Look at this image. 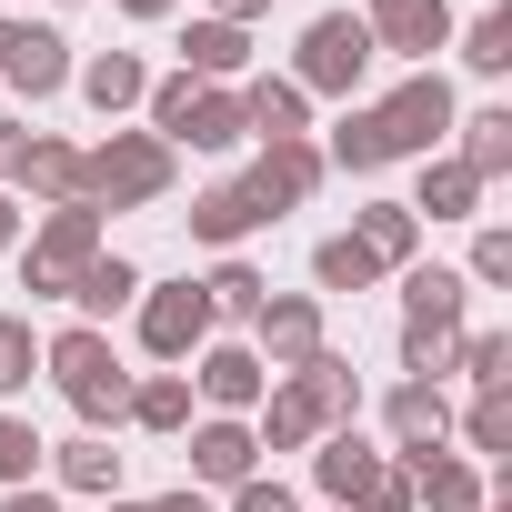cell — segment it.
Listing matches in <instances>:
<instances>
[{"label":"cell","mask_w":512,"mask_h":512,"mask_svg":"<svg viewBox=\"0 0 512 512\" xmlns=\"http://www.w3.org/2000/svg\"><path fill=\"white\" fill-rule=\"evenodd\" d=\"M462 302H472V282L452 262H402V382H442L452 372Z\"/></svg>","instance_id":"6da1fadb"},{"label":"cell","mask_w":512,"mask_h":512,"mask_svg":"<svg viewBox=\"0 0 512 512\" xmlns=\"http://www.w3.org/2000/svg\"><path fill=\"white\" fill-rule=\"evenodd\" d=\"M121 422H141V432H191V372H141Z\"/></svg>","instance_id":"83f0119b"},{"label":"cell","mask_w":512,"mask_h":512,"mask_svg":"<svg viewBox=\"0 0 512 512\" xmlns=\"http://www.w3.org/2000/svg\"><path fill=\"white\" fill-rule=\"evenodd\" d=\"M31 372H41V332H31V312H0V402L31 392Z\"/></svg>","instance_id":"d6a6232c"},{"label":"cell","mask_w":512,"mask_h":512,"mask_svg":"<svg viewBox=\"0 0 512 512\" xmlns=\"http://www.w3.org/2000/svg\"><path fill=\"white\" fill-rule=\"evenodd\" d=\"M262 221H272V211H262V201H251L241 181H211V191L191 201V241H211V251H241V241H251V231H262Z\"/></svg>","instance_id":"7402d4cb"},{"label":"cell","mask_w":512,"mask_h":512,"mask_svg":"<svg viewBox=\"0 0 512 512\" xmlns=\"http://www.w3.org/2000/svg\"><path fill=\"white\" fill-rule=\"evenodd\" d=\"M372 472H382V452L362 442V422H352V432H322V442H312V492H322L332 512H352Z\"/></svg>","instance_id":"e0dca14e"},{"label":"cell","mask_w":512,"mask_h":512,"mask_svg":"<svg viewBox=\"0 0 512 512\" xmlns=\"http://www.w3.org/2000/svg\"><path fill=\"white\" fill-rule=\"evenodd\" d=\"M41 372L61 382V402L81 412V432H111V422L131 412V382H141V372H121V352H111V332H91V322H71V332H51V342H41Z\"/></svg>","instance_id":"7a4b0ae2"},{"label":"cell","mask_w":512,"mask_h":512,"mask_svg":"<svg viewBox=\"0 0 512 512\" xmlns=\"http://www.w3.org/2000/svg\"><path fill=\"white\" fill-rule=\"evenodd\" d=\"M372 11H382V0H372Z\"/></svg>","instance_id":"f907efd6"},{"label":"cell","mask_w":512,"mask_h":512,"mask_svg":"<svg viewBox=\"0 0 512 512\" xmlns=\"http://www.w3.org/2000/svg\"><path fill=\"white\" fill-rule=\"evenodd\" d=\"M71 81H81V101H91L101 121H121V111H141V101H151V71H141L131 51H101V61H91V71H71Z\"/></svg>","instance_id":"cb8c5ba5"},{"label":"cell","mask_w":512,"mask_h":512,"mask_svg":"<svg viewBox=\"0 0 512 512\" xmlns=\"http://www.w3.org/2000/svg\"><path fill=\"white\" fill-rule=\"evenodd\" d=\"M251 352H262V372H302L312 352H332L322 332V292H262V312H251Z\"/></svg>","instance_id":"ba28073f"},{"label":"cell","mask_w":512,"mask_h":512,"mask_svg":"<svg viewBox=\"0 0 512 512\" xmlns=\"http://www.w3.org/2000/svg\"><path fill=\"white\" fill-rule=\"evenodd\" d=\"M241 121H251V141H312V101L282 71H251L241 81Z\"/></svg>","instance_id":"d6986e66"},{"label":"cell","mask_w":512,"mask_h":512,"mask_svg":"<svg viewBox=\"0 0 512 512\" xmlns=\"http://www.w3.org/2000/svg\"><path fill=\"white\" fill-rule=\"evenodd\" d=\"M452 432H462L482 462H492V452H512V392H472V412H462Z\"/></svg>","instance_id":"e575fe53"},{"label":"cell","mask_w":512,"mask_h":512,"mask_svg":"<svg viewBox=\"0 0 512 512\" xmlns=\"http://www.w3.org/2000/svg\"><path fill=\"white\" fill-rule=\"evenodd\" d=\"M11 161H21V121L0 111V181H11Z\"/></svg>","instance_id":"7bdbcfd3"},{"label":"cell","mask_w":512,"mask_h":512,"mask_svg":"<svg viewBox=\"0 0 512 512\" xmlns=\"http://www.w3.org/2000/svg\"><path fill=\"white\" fill-rule=\"evenodd\" d=\"M211 21H231V31H251V21H272V0H211Z\"/></svg>","instance_id":"60d3db41"},{"label":"cell","mask_w":512,"mask_h":512,"mask_svg":"<svg viewBox=\"0 0 512 512\" xmlns=\"http://www.w3.org/2000/svg\"><path fill=\"white\" fill-rule=\"evenodd\" d=\"M462 282H482V292H492V282H512V231H502L492 211H482V231H472V262H462Z\"/></svg>","instance_id":"8d00e7d4"},{"label":"cell","mask_w":512,"mask_h":512,"mask_svg":"<svg viewBox=\"0 0 512 512\" xmlns=\"http://www.w3.org/2000/svg\"><path fill=\"white\" fill-rule=\"evenodd\" d=\"M121 11H131V21H171V11H181V0H121Z\"/></svg>","instance_id":"f6af8a7d"},{"label":"cell","mask_w":512,"mask_h":512,"mask_svg":"<svg viewBox=\"0 0 512 512\" xmlns=\"http://www.w3.org/2000/svg\"><path fill=\"white\" fill-rule=\"evenodd\" d=\"M11 41H21V21H11V11H0V61H11Z\"/></svg>","instance_id":"bcb514c9"},{"label":"cell","mask_w":512,"mask_h":512,"mask_svg":"<svg viewBox=\"0 0 512 512\" xmlns=\"http://www.w3.org/2000/svg\"><path fill=\"white\" fill-rule=\"evenodd\" d=\"M231 512H302V492L282 472H251V482H231Z\"/></svg>","instance_id":"74e56055"},{"label":"cell","mask_w":512,"mask_h":512,"mask_svg":"<svg viewBox=\"0 0 512 512\" xmlns=\"http://www.w3.org/2000/svg\"><path fill=\"white\" fill-rule=\"evenodd\" d=\"M151 141H171V151H241L251 141V121H241V91H221V81H191V71H171V81H151Z\"/></svg>","instance_id":"3957f363"},{"label":"cell","mask_w":512,"mask_h":512,"mask_svg":"<svg viewBox=\"0 0 512 512\" xmlns=\"http://www.w3.org/2000/svg\"><path fill=\"white\" fill-rule=\"evenodd\" d=\"M352 241L372 251L382 272H402V262H422V221H412L402 201H362V221H352Z\"/></svg>","instance_id":"484cf974"},{"label":"cell","mask_w":512,"mask_h":512,"mask_svg":"<svg viewBox=\"0 0 512 512\" xmlns=\"http://www.w3.org/2000/svg\"><path fill=\"white\" fill-rule=\"evenodd\" d=\"M0 11H11V0H0Z\"/></svg>","instance_id":"681fc988"},{"label":"cell","mask_w":512,"mask_h":512,"mask_svg":"<svg viewBox=\"0 0 512 512\" xmlns=\"http://www.w3.org/2000/svg\"><path fill=\"white\" fill-rule=\"evenodd\" d=\"M51 472H61V492H121V452H111V432H71V442H51Z\"/></svg>","instance_id":"d4e9b609"},{"label":"cell","mask_w":512,"mask_h":512,"mask_svg":"<svg viewBox=\"0 0 512 512\" xmlns=\"http://www.w3.org/2000/svg\"><path fill=\"white\" fill-rule=\"evenodd\" d=\"M111 512H151V502H121V492H111Z\"/></svg>","instance_id":"7dc6e473"},{"label":"cell","mask_w":512,"mask_h":512,"mask_svg":"<svg viewBox=\"0 0 512 512\" xmlns=\"http://www.w3.org/2000/svg\"><path fill=\"white\" fill-rule=\"evenodd\" d=\"M0 81H11L21 101H61V91H71V41L41 31V21H21V41H11V61H0Z\"/></svg>","instance_id":"2e32d148"},{"label":"cell","mask_w":512,"mask_h":512,"mask_svg":"<svg viewBox=\"0 0 512 512\" xmlns=\"http://www.w3.org/2000/svg\"><path fill=\"white\" fill-rule=\"evenodd\" d=\"M312 282H322V292H372V282H382V262H372L352 231H332V241L312 251Z\"/></svg>","instance_id":"f1b7e54d"},{"label":"cell","mask_w":512,"mask_h":512,"mask_svg":"<svg viewBox=\"0 0 512 512\" xmlns=\"http://www.w3.org/2000/svg\"><path fill=\"white\" fill-rule=\"evenodd\" d=\"M181 71L241 91V81H251V31H231V21H181Z\"/></svg>","instance_id":"ac0fdd59"},{"label":"cell","mask_w":512,"mask_h":512,"mask_svg":"<svg viewBox=\"0 0 512 512\" xmlns=\"http://www.w3.org/2000/svg\"><path fill=\"white\" fill-rule=\"evenodd\" d=\"M11 241H21V201H11V191H0V251H11Z\"/></svg>","instance_id":"ee69618b"},{"label":"cell","mask_w":512,"mask_h":512,"mask_svg":"<svg viewBox=\"0 0 512 512\" xmlns=\"http://www.w3.org/2000/svg\"><path fill=\"white\" fill-rule=\"evenodd\" d=\"M101 251H111V241H101V211H91V201L41 211V221H31V251H21V292H31V302H71V282L101 262Z\"/></svg>","instance_id":"5b68a950"},{"label":"cell","mask_w":512,"mask_h":512,"mask_svg":"<svg viewBox=\"0 0 512 512\" xmlns=\"http://www.w3.org/2000/svg\"><path fill=\"white\" fill-rule=\"evenodd\" d=\"M452 51H462V61H472L482 81H502V71H512V11L492 0V11H482L472 31H452Z\"/></svg>","instance_id":"f546056e"},{"label":"cell","mask_w":512,"mask_h":512,"mask_svg":"<svg viewBox=\"0 0 512 512\" xmlns=\"http://www.w3.org/2000/svg\"><path fill=\"white\" fill-rule=\"evenodd\" d=\"M262 272H251V262H221L211 282H201V302H211V322H251V312H262Z\"/></svg>","instance_id":"4dcf8cb0"},{"label":"cell","mask_w":512,"mask_h":512,"mask_svg":"<svg viewBox=\"0 0 512 512\" xmlns=\"http://www.w3.org/2000/svg\"><path fill=\"white\" fill-rule=\"evenodd\" d=\"M71 302H81V322H91V332H101V322H111V312H131V302H141V272H131V262H121V251H101V262H91V272H81V282H71Z\"/></svg>","instance_id":"4316f807"},{"label":"cell","mask_w":512,"mask_h":512,"mask_svg":"<svg viewBox=\"0 0 512 512\" xmlns=\"http://www.w3.org/2000/svg\"><path fill=\"white\" fill-rule=\"evenodd\" d=\"M251 472H262V442H251V422H231V412L191 422V482H201V492H231V482H251Z\"/></svg>","instance_id":"5bb4252c"},{"label":"cell","mask_w":512,"mask_h":512,"mask_svg":"<svg viewBox=\"0 0 512 512\" xmlns=\"http://www.w3.org/2000/svg\"><path fill=\"white\" fill-rule=\"evenodd\" d=\"M382 432H392V462L442 452V442H452V402H442V382H392V392H382Z\"/></svg>","instance_id":"7c38bea8"},{"label":"cell","mask_w":512,"mask_h":512,"mask_svg":"<svg viewBox=\"0 0 512 512\" xmlns=\"http://www.w3.org/2000/svg\"><path fill=\"white\" fill-rule=\"evenodd\" d=\"M482 512H502V502H482Z\"/></svg>","instance_id":"c3c4849f"},{"label":"cell","mask_w":512,"mask_h":512,"mask_svg":"<svg viewBox=\"0 0 512 512\" xmlns=\"http://www.w3.org/2000/svg\"><path fill=\"white\" fill-rule=\"evenodd\" d=\"M402 211H412V221H482V181H472V171H462L452 151H432Z\"/></svg>","instance_id":"ffe728a7"},{"label":"cell","mask_w":512,"mask_h":512,"mask_svg":"<svg viewBox=\"0 0 512 512\" xmlns=\"http://www.w3.org/2000/svg\"><path fill=\"white\" fill-rule=\"evenodd\" d=\"M171 141H151V131H111V141H91L81 151V201L91 211H151L161 191H171Z\"/></svg>","instance_id":"277c9868"},{"label":"cell","mask_w":512,"mask_h":512,"mask_svg":"<svg viewBox=\"0 0 512 512\" xmlns=\"http://www.w3.org/2000/svg\"><path fill=\"white\" fill-rule=\"evenodd\" d=\"M141 352L151 362H191L201 342H211V302H201V282L181 272V282H141Z\"/></svg>","instance_id":"9c48e42d"},{"label":"cell","mask_w":512,"mask_h":512,"mask_svg":"<svg viewBox=\"0 0 512 512\" xmlns=\"http://www.w3.org/2000/svg\"><path fill=\"white\" fill-rule=\"evenodd\" d=\"M241 191L262 201L272 221H282V211H302V201L322 191V141H262V161L241 171Z\"/></svg>","instance_id":"8fae6325"},{"label":"cell","mask_w":512,"mask_h":512,"mask_svg":"<svg viewBox=\"0 0 512 512\" xmlns=\"http://www.w3.org/2000/svg\"><path fill=\"white\" fill-rule=\"evenodd\" d=\"M372 61H382V51H372V21H362V11H322V21H302V51H292L282 81H292L302 101H312V91H322V101H352Z\"/></svg>","instance_id":"8992f818"},{"label":"cell","mask_w":512,"mask_h":512,"mask_svg":"<svg viewBox=\"0 0 512 512\" xmlns=\"http://www.w3.org/2000/svg\"><path fill=\"white\" fill-rule=\"evenodd\" d=\"M452 372H472V392H512V332H462Z\"/></svg>","instance_id":"1f68e13d"},{"label":"cell","mask_w":512,"mask_h":512,"mask_svg":"<svg viewBox=\"0 0 512 512\" xmlns=\"http://www.w3.org/2000/svg\"><path fill=\"white\" fill-rule=\"evenodd\" d=\"M151 512H221V502H211V492H201V482H171V492H161V502H151Z\"/></svg>","instance_id":"ab89813d"},{"label":"cell","mask_w":512,"mask_h":512,"mask_svg":"<svg viewBox=\"0 0 512 512\" xmlns=\"http://www.w3.org/2000/svg\"><path fill=\"white\" fill-rule=\"evenodd\" d=\"M412 472V512H482L492 502V482L472 472V462H452V452H422V462H402Z\"/></svg>","instance_id":"44dd1931"},{"label":"cell","mask_w":512,"mask_h":512,"mask_svg":"<svg viewBox=\"0 0 512 512\" xmlns=\"http://www.w3.org/2000/svg\"><path fill=\"white\" fill-rule=\"evenodd\" d=\"M362 21H372V51H402L422 71H432V51H452V0H382Z\"/></svg>","instance_id":"4fadbf2b"},{"label":"cell","mask_w":512,"mask_h":512,"mask_svg":"<svg viewBox=\"0 0 512 512\" xmlns=\"http://www.w3.org/2000/svg\"><path fill=\"white\" fill-rule=\"evenodd\" d=\"M262 392H272V372H262V352L251 342H201L191 352V402H211V412H262Z\"/></svg>","instance_id":"30bf717a"},{"label":"cell","mask_w":512,"mask_h":512,"mask_svg":"<svg viewBox=\"0 0 512 512\" xmlns=\"http://www.w3.org/2000/svg\"><path fill=\"white\" fill-rule=\"evenodd\" d=\"M0 512H61V492H41V482H21V492H0Z\"/></svg>","instance_id":"b9f144b4"},{"label":"cell","mask_w":512,"mask_h":512,"mask_svg":"<svg viewBox=\"0 0 512 512\" xmlns=\"http://www.w3.org/2000/svg\"><path fill=\"white\" fill-rule=\"evenodd\" d=\"M352 512H412V472H402V462L382 452V472L362 482V502H352Z\"/></svg>","instance_id":"f35d334b"},{"label":"cell","mask_w":512,"mask_h":512,"mask_svg":"<svg viewBox=\"0 0 512 512\" xmlns=\"http://www.w3.org/2000/svg\"><path fill=\"white\" fill-rule=\"evenodd\" d=\"M11 201H41V211L81 201V151H71V141H51V131H21V161H11Z\"/></svg>","instance_id":"9a60e30c"},{"label":"cell","mask_w":512,"mask_h":512,"mask_svg":"<svg viewBox=\"0 0 512 512\" xmlns=\"http://www.w3.org/2000/svg\"><path fill=\"white\" fill-rule=\"evenodd\" d=\"M442 151H452V161H462V171H472V181L492 191V181L512 171V111L492 101V111H472V121H452V141H442Z\"/></svg>","instance_id":"603a6c76"},{"label":"cell","mask_w":512,"mask_h":512,"mask_svg":"<svg viewBox=\"0 0 512 512\" xmlns=\"http://www.w3.org/2000/svg\"><path fill=\"white\" fill-rule=\"evenodd\" d=\"M452 121H462V101H452L442 71H412V81H392V91L372 101V141H382V161H432V151L452 141Z\"/></svg>","instance_id":"52a82bcc"},{"label":"cell","mask_w":512,"mask_h":512,"mask_svg":"<svg viewBox=\"0 0 512 512\" xmlns=\"http://www.w3.org/2000/svg\"><path fill=\"white\" fill-rule=\"evenodd\" d=\"M41 452H51V442H41L21 412H0V492H21V482L41 472Z\"/></svg>","instance_id":"d590c367"},{"label":"cell","mask_w":512,"mask_h":512,"mask_svg":"<svg viewBox=\"0 0 512 512\" xmlns=\"http://www.w3.org/2000/svg\"><path fill=\"white\" fill-rule=\"evenodd\" d=\"M322 171H382V141H372V111H342L332 141H322Z\"/></svg>","instance_id":"836d02e7"}]
</instances>
